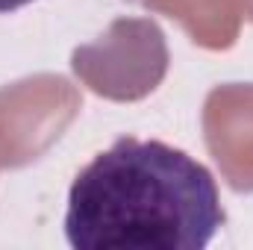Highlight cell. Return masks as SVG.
Segmentation results:
<instances>
[{"label":"cell","instance_id":"2","mask_svg":"<svg viewBox=\"0 0 253 250\" xmlns=\"http://www.w3.org/2000/svg\"><path fill=\"white\" fill-rule=\"evenodd\" d=\"M30 3H36V0H0V15L18 12V9H24V6H30Z\"/></svg>","mask_w":253,"mask_h":250},{"label":"cell","instance_id":"1","mask_svg":"<svg viewBox=\"0 0 253 250\" xmlns=\"http://www.w3.org/2000/svg\"><path fill=\"white\" fill-rule=\"evenodd\" d=\"M224 221L203 162L159 138L121 135L74 177L62 227L77 250H203Z\"/></svg>","mask_w":253,"mask_h":250}]
</instances>
